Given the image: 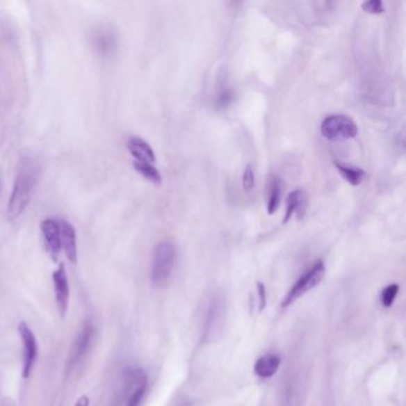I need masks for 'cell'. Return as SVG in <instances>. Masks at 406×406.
<instances>
[{"instance_id": "10", "label": "cell", "mask_w": 406, "mask_h": 406, "mask_svg": "<svg viewBox=\"0 0 406 406\" xmlns=\"http://www.w3.org/2000/svg\"><path fill=\"white\" fill-rule=\"evenodd\" d=\"M41 232L46 242L48 250L53 259H56L61 252V232L58 220L54 218H47L41 223Z\"/></svg>"}, {"instance_id": "11", "label": "cell", "mask_w": 406, "mask_h": 406, "mask_svg": "<svg viewBox=\"0 0 406 406\" xmlns=\"http://www.w3.org/2000/svg\"><path fill=\"white\" fill-rule=\"evenodd\" d=\"M58 225L61 232V248L65 250L68 260L72 263H75L78 260V248L74 227L70 222L63 220H58Z\"/></svg>"}, {"instance_id": "9", "label": "cell", "mask_w": 406, "mask_h": 406, "mask_svg": "<svg viewBox=\"0 0 406 406\" xmlns=\"http://www.w3.org/2000/svg\"><path fill=\"white\" fill-rule=\"evenodd\" d=\"M53 282H54L55 299H56L58 312L61 317H65L67 307H68V299H70V284L67 278L66 268L63 263H60L58 268L54 270Z\"/></svg>"}, {"instance_id": "12", "label": "cell", "mask_w": 406, "mask_h": 406, "mask_svg": "<svg viewBox=\"0 0 406 406\" xmlns=\"http://www.w3.org/2000/svg\"><path fill=\"white\" fill-rule=\"evenodd\" d=\"M127 148L130 154L135 158V161L153 163L156 161V156L153 148L148 142L145 141L141 137L130 136L127 140Z\"/></svg>"}, {"instance_id": "14", "label": "cell", "mask_w": 406, "mask_h": 406, "mask_svg": "<svg viewBox=\"0 0 406 406\" xmlns=\"http://www.w3.org/2000/svg\"><path fill=\"white\" fill-rule=\"evenodd\" d=\"M307 200L305 192L300 188L291 192L290 195H287L286 212H285V217H284V223H287L295 213H297L298 220L303 218L305 210H307Z\"/></svg>"}, {"instance_id": "19", "label": "cell", "mask_w": 406, "mask_h": 406, "mask_svg": "<svg viewBox=\"0 0 406 406\" xmlns=\"http://www.w3.org/2000/svg\"><path fill=\"white\" fill-rule=\"evenodd\" d=\"M399 292V285L397 284H391L382 290L380 300H382V307H391L394 303V299L397 297Z\"/></svg>"}, {"instance_id": "6", "label": "cell", "mask_w": 406, "mask_h": 406, "mask_svg": "<svg viewBox=\"0 0 406 406\" xmlns=\"http://www.w3.org/2000/svg\"><path fill=\"white\" fill-rule=\"evenodd\" d=\"M96 330L91 322H86L80 330L79 335L76 337L73 347H72L71 354L67 362V369L72 371L76 365H79L80 361L83 360L85 354L88 352V348L91 347L92 341L95 337Z\"/></svg>"}, {"instance_id": "20", "label": "cell", "mask_w": 406, "mask_h": 406, "mask_svg": "<svg viewBox=\"0 0 406 406\" xmlns=\"http://www.w3.org/2000/svg\"><path fill=\"white\" fill-rule=\"evenodd\" d=\"M234 98H235L234 91L230 88H224L216 98V108H218V110L228 108L229 105L234 102Z\"/></svg>"}, {"instance_id": "16", "label": "cell", "mask_w": 406, "mask_h": 406, "mask_svg": "<svg viewBox=\"0 0 406 406\" xmlns=\"http://www.w3.org/2000/svg\"><path fill=\"white\" fill-rule=\"evenodd\" d=\"M335 167L339 170V173L343 177L344 180L352 186H359L365 179V170L357 167L347 166L339 161H335Z\"/></svg>"}, {"instance_id": "21", "label": "cell", "mask_w": 406, "mask_h": 406, "mask_svg": "<svg viewBox=\"0 0 406 406\" xmlns=\"http://www.w3.org/2000/svg\"><path fill=\"white\" fill-rule=\"evenodd\" d=\"M361 8L365 13H372V15H379L385 11L382 0H366L361 4Z\"/></svg>"}, {"instance_id": "18", "label": "cell", "mask_w": 406, "mask_h": 406, "mask_svg": "<svg viewBox=\"0 0 406 406\" xmlns=\"http://www.w3.org/2000/svg\"><path fill=\"white\" fill-rule=\"evenodd\" d=\"M133 168L147 180H149L154 184H161L162 175L160 170L154 166L153 163H145V162H133Z\"/></svg>"}, {"instance_id": "22", "label": "cell", "mask_w": 406, "mask_h": 406, "mask_svg": "<svg viewBox=\"0 0 406 406\" xmlns=\"http://www.w3.org/2000/svg\"><path fill=\"white\" fill-rule=\"evenodd\" d=\"M255 185V177H254L253 167L248 165L245 167L243 175H242V186L245 192H250Z\"/></svg>"}, {"instance_id": "17", "label": "cell", "mask_w": 406, "mask_h": 406, "mask_svg": "<svg viewBox=\"0 0 406 406\" xmlns=\"http://www.w3.org/2000/svg\"><path fill=\"white\" fill-rule=\"evenodd\" d=\"M280 203H282V181L278 177H273L270 180L268 202H267L268 215H273L278 211Z\"/></svg>"}, {"instance_id": "15", "label": "cell", "mask_w": 406, "mask_h": 406, "mask_svg": "<svg viewBox=\"0 0 406 406\" xmlns=\"http://www.w3.org/2000/svg\"><path fill=\"white\" fill-rule=\"evenodd\" d=\"M280 365H282V357L275 354H270V355H265L257 359L254 365V371L257 377L268 379L278 372Z\"/></svg>"}, {"instance_id": "8", "label": "cell", "mask_w": 406, "mask_h": 406, "mask_svg": "<svg viewBox=\"0 0 406 406\" xmlns=\"http://www.w3.org/2000/svg\"><path fill=\"white\" fill-rule=\"evenodd\" d=\"M18 332L21 336L23 347H24V365H23V377H29L33 372L35 361L38 357V342L33 335V330L28 327V324L22 322L18 325Z\"/></svg>"}, {"instance_id": "4", "label": "cell", "mask_w": 406, "mask_h": 406, "mask_svg": "<svg viewBox=\"0 0 406 406\" xmlns=\"http://www.w3.org/2000/svg\"><path fill=\"white\" fill-rule=\"evenodd\" d=\"M325 277V265L322 260H318L315 265L311 267L310 270L297 280L293 287L289 291L286 297L282 299V307L286 309L292 304L295 303L297 299L307 293L309 291L314 290L316 286H318Z\"/></svg>"}, {"instance_id": "13", "label": "cell", "mask_w": 406, "mask_h": 406, "mask_svg": "<svg viewBox=\"0 0 406 406\" xmlns=\"http://www.w3.org/2000/svg\"><path fill=\"white\" fill-rule=\"evenodd\" d=\"M92 44L98 54L108 56L113 53V50L116 48V35L111 29L99 28L92 35Z\"/></svg>"}, {"instance_id": "5", "label": "cell", "mask_w": 406, "mask_h": 406, "mask_svg": "<svg viewBox=\"0 0 406 406\" xmlns=\"http://www.w3.org/2000/svg\"><path fill=\"white\" fill-rule=\"evenodd\" d=\"M320 133L330 141H346L357 137V125L350 117L330 115L322 122Z\"/></svg>"}, {"instance_id": "1", "label": "cell", "mask_w": 406, "mask_h": 406, "mask_svg": "<svg viewBox=\"0 0 406 406\" xmlns=\"http://www.w3.org/2000/svg\"><path fill=\"white\" fill-rule=\"evenodd\" d=\"M40 174L41 163L38 159L33 156L22 159L6 206L8 220H15L25 211L38 186Z\"/></svg>"}, {"instance_id": "2", "label": "cell", "mask_w": 406, "mask_h": 406, "mask_svg": "<svg viewBox=\"0 0 406 406\" xmlns=\"http://www.w3.org/2000/svg\"><path fill=\"white\" fill-rule=\"evenodd\" d=\"M177 248L172 242L165 241L154 249L152 282L156 286L165 285L174 270Z\"/></svg>"}, {"instance_id": "7", "label": "cell", "mask_w": 406, "mask_h": 406, "mask_svg": "<svg viewBox=\"0 0 406 406\" xmlns=\"http://www.w3.org/2000/svg\"><path fill=\"white\" fill-rule=\"evenodd\" d=\"M128 399L127 406H141L142 399L147 390V375L141 368L129 369L125 375Z\"/></svg>"}, {"instance_id": "23", "label": "cell", "mask_w": 406, "mask_h": 406, "mask_svg": "<svg viewBox=\"0 0 406 406\" xmlns=\"http://www.w3.org/2000/svg\"><path fill=\"white\" fill-rule=\"evenodd\" d=\"M257 295H259V311L265 310L266 300V287L261 282H257Z\"/></svg>"}, {"instance_id": "24", "label": "cell", "mask_w": 406, "mask_h": 406, "mask_svg": "<svg viewBox=\"0 0 406 406\" xmlns=\"http://www.w3.org/2000/svg\"><path fill=\"white\" fill-rule=\"evenodd\" d=\"M74 406H90V399H88L86 396H83V397H80V398L76 400Z\"/></svg>"}, {"instance_id": "3", "label": "cell", "mask_w": 406, "mask_h": 406, "mask_svg": "<svg viewBox=\"0 0 406 406\" xmlns=\"http://www.w3.org/2000/svg\"><path fill=\"white\" fill-rule=\"evenodd\" d=\"M227 318V302L223 295L217 293L210 299L204 319V340L215 341L223 330Z\"/></svg>"}]
</instances>
